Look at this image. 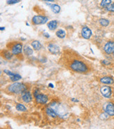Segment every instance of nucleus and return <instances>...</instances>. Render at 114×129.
<instances>
[{
  "instance_id": "nucleus-4",
  "label": "nucleus",
  "mask_w": 114,
  "mask_h": 129,
  "mask_svg": "<svg viewBox=\"0 0 114 129\" xmlns=\"http://www.w3.org/2000/svg\"><path fill=\"white\" fill-rule=\"evenodd\" d=\"M50 107H52L57 114V115H59V116H61V117H63V116H66L67 114L66 109L64 108L62 105L57 104V103H52L51 104Z\"/></svg>"
},
{
  "instance_id": "nucleus-7",
  "label": "nucleus",
  "mask_w": 114,
  "mask_h": 129,
  "mask_svg": "<svg viewBox=\"0 0 114 129\" xmlns=\"http://www.w3.org/2000/svg\"><path fill=\"white\" fill-rule=\"evenodd\" d=\"M104 50L108 54H114V42H108L104 45Z\"/></svg>"
},
{
  "instance_id": "nucleus-17",
  "label": "nucleus",
  "mask_w": 114,
  "mask_h": 129,
  "mask_svg": "<svg viewBox=\"0 0 114 129\" xmlns=\"http://www.w3.org/2000/svg\"><path fill=\"white\" fill-rule=\"evenodd\" d=\"M49 7L54 14H59L61 11V7L57 4H49Z\"/></svg>"
},
{
  "instance_id": "nucleus-8",
  "label": "nucleus",
  "mask_w": 114,
  "mask_h": 129,
  "mask_svg": "<svg viewBox=\"0 0 114 129\" xmlns=\"http://www.w3.org/2000/svg\"><path fill=\"white\" fill-rule=\"evenodd\" d=\"M101 93L102 94V95L105 97V98H110L112 93V90L111 88L109 86H102L100 89Z\"/></svg>"
},
{
  "instance_id": "nucleus-10",
  "label": "nucleus",
  "mask_w": 114,
  "mask_h": 129,
  "mask_svg": "<svg viewBox=\"0 0 114 129\" xmlns=\"http://www.w3.org/2000/svg\"><path fill=\"white\" fill-rule=\"evenodd\" d=\"M21 98H22V100L25 102V103H29L32 100V94H30V92L28 91H25L23 92L22 94H21Z\"/></svg>"
},
{
  "instance_id": "nucleus-14",
  "label": "nucleus",
  "mask_w": 114,
  "mask_h": 129,
  "mask_svg": "<svg viewBox=\"0 0 114 129\" xmlns=\"http://www.w3.org/2000/svg\"><path fill=\"white\" fill-rule=\"evenodd\" d=\"M13 54L11 52H10L9 50H3L2 52V56H3L4 58L5 59L7 60H11L12 58H13Z\"/></svg>"
},
{
  "instance_id": "nucleus-21",
  "label": "nucleus",
  "mask_w": 114,
  "mask_h": 129,
  "mask_svg": "<svg viewBox=\"0 0 114 129\" xmlns=\"http://www.w3.org/2000/svg\"><path fill=\"white\" fill-rule=\"evenodd\" d=\"M16 108L19 112H25V111H27V108L22 104H17L16 106Z\"/></svg>"
},
{
  "instance_id": "nucleus-32",
  "label": "nucleus",
  "mask_w": 114,
  "mask_h": 129,
  "mask_svg": "<svg viewBox=\"0 0 114 129\" xmlns=\"http://www.w3.org/2000/svg\"><path fill=\"white\" fill-rule=\"evenodd\" d=\"M43 1H46V2H54V0H43Z\"/></svg>"
},
{
  "instance_id": "nucleus-9",
  "label": "nucleus",
  "mask_w": 114,
  "mask_h": 129,
  "mask_svg": "<svg viewBox=\"0 0 114 129\" xmlns=\"http://www.w3.org/2000/svg\"><path fill=\"white\" fill-rule=\"evenodd\" d=\"M36 102L40 104H46L48 101V97L44 94H37L35 96Z\"/></svg>"
},
{
  "instance_id": "nucleus-25",
  "label": "nucleus",
  "mask_w": 114,
  "mask_h": 129,
  "mask_svg": "<svg viewBox=\"0 0 114 129\" xmlns=\"http://www.w3.org/2000/svg\"><path fill=\"white\" fill-rule=\"evenodd\" d=\"M106 9L108 11H111V12H114V3L111 4L109 6L106 7Z\"/></svg>"
},
{
  "instance_id": "nucleus-2",
  "label": "nucleus",
  "mask_w": 114,
  "mask_h": 129,
  "mask_svg": "<svg viewBox=\"0 0 114 129\" xmlns=\"http://www.w3.org/2000/svg\"><path fill=\"white\" fill-rule=\"evenodd\" d=\"M7 90L9 92L14 94H22L23 92L27 90L26 85L23 83H14L9 85Z\"/></svg>"
},
{
  "instance_id": "nucleus-23",
  "label": "nucleus",
  "mask_w": 114,
  "mask_h": 129,
  "mask_svg": "<svg viewBox=\"0 0 114 129\" xmlns=\"http://www.w3.org/2000/svg\"><path fill=\"white\" fill-rule=\"evenodd\" d=\"M21 75H19V74H14V76H12L10 77V80L12 81V82H16L18 80H19L20 79H21Z\"/></svg>"
},
{
  "instance_id": "nucleus-18",
  "label": "nucleus",
  "mask_w": 114,
  "mask_h": 129,
  "mask_svg": "<svg viewBox=\"0 0 114 129\" xmlns=\"http://www.w3.org/2000/svg\"><path fill=\"white\" fill-rule=\"evenodd\" d=\"M56 36H57L59 38L63 39L66 37V31H65L64 30H63V29H59V30H58L56 31Z\"/></svg>"
},
{
  "instance_id": "nucleus-15",
  "label": "nucleus",
  "mask_w": 114,
  "mask_h": 129,
  "mask_svg": "<svg viewBox=\"0 0 114 129\" xmlns=\"http://www.w3.org/2000/svg\"><path fill=\"white\" fill-rule=\"evenodd\" d=\"M47 27H48V28L50 30H54L58 27V22L56 20L49 21L48 23V24H47Z\"/></svg>"
},
{
  "instance_id": "nucleus-16",
  "label": "nucleus",
  "mask_w": 114,
  "mask_h": 129,
  "mask_svg": "<svg viewBox=\"0 0 114 129\" xmlns=\"http://www.w3.org/2000/svg\"><path fill=\"white\" fill-rule=\"evenodd\" d=\"M31 45L35 50H40L42 48L41 43L39 41H37V40H33L31 42Z\"/></svg>"
},
{
  "instance_id": "nucleus-5",
  "label": "nucleus",
  "mask_w": 114,
  "mask_h": 129,
  "mask_svg": "<svg viewBox=\"0 0 114 129\" xmlns=\"http://www.w3.org/2000/svg\"><path fill=\"white\" fill-rule=\"evenodd\" d=\"M32 23L35 25H42L46 23L48 21V18L45 16H35L32 18Z\"/></svg>"
},
{
  "instance_id": "nucleus-28",
  "label": "nucleus",
  "mask_w": 114,
  "mask_h": 129,
  "mask_svg": "<svg viewBox=\"0 0 114 129\" xmlns=\"http://www.w3.org/2000/svg\"><path fill=\"white\" fill-rule=\"evenodd\" d=\"M71 100L73 102H78V100H76V99H75V98H72L71 99Z\"/></svg>"
},
{
  "instance_id": "nucleus-30",
  "label": "nucleus",
  "mask_w": 114,
  "mask_h": 129,
  "mask_svg": "<svg viewBox=\"0 0 114 129\" xmlns=\"http://www.w3.org/2000/svg\"><path fill=\"white\" fill-rule=\"evenodd\" d=\"M49 87H52V88H53V87H54V85H52V83L49 84Z\"/></svg>"
},
{
  "instance_id": "nucleus-26",
  "label": "nucleus",
  "mask_w": 114,
  "mask_h": 129,
  "mask_svg": "<svg viewBox=\"0 0 114 129\" xmlns=\"http://www.w3.org/2000/svg\"><path fill=\"white\" fill-rule=\"evenodd\" d=\"M21 0H9L7 1V4H17L20 2Z\"/></svg>"
},
{
  "instance_id": "nucleus-29",
  "label": "nucleus",
  "mask_w": 114,
  "mask_h": 129,
  "mask_svg": "<svg viewBox=\"0 0 114 129\" xmlns=\"http://www.w3.org/2000/svg\"><path fill=\"white\" fill-rule=\"evenodd\" d=\"M102 63H104V64H107V63H109V62H108L107 61L104 60V61H102Z\"/></svg>"
},
{
  "instance_id": "nucleus-6",
  "label": "nucleus",
  "mask_w": 114,
  "mask_h": 129,
  "mask_svg": "<svg viewBox=\"0 0 114 129\" xmlns=\"http://www.w3.org/2000/svg\"><path fill=\"white\" fill-rule=\"evenodd\" d=\"M47 48H48L49 52L52 54H59L60 53V51H61L60 47L59 46L57 45L56 44H54V43L49 44Z\"/></svg>"
},
{
  "instance_id": "nucleus-11",
  "label": "nucleus",
  "mask_w": 114,
  "mask_h": 129,
  "mask_svg": "<svg viewBox=\"0 0 114 129\" xmlns=\"http://www.w3.org/2000/svg\"><path fill=\"white\" fill-rule=\"evenodd\" d=\"M81 33H82L83 38L85 39H90V37L92 36V30L87 26L83 27V29H82V31H81Z\"/></svg>"
},
{
  "instance_id": "nucleus-24",
  "label": "nucleus",
  "mask_w": 114,
  "mask_h": 129,
  "mask_svg": "<svg viewBox=\"0 0 114 129\" xmlns=\"http://www.w3.org/2000/svg\"><path fill=\"white\" fill-rule=\"evenodd\" d=\"M99 23L101 25L104 26V27H106L109 24V21L106 19V18H101L99 20Z\"/></svg>"
},
{
  "instance_id": "nucleus-13",
  "label": "nucleus",
  "mask_w": 114,
  "mask_h": 129,
  "mask_svg": "<svg viewBox=\"0 0 114 129\" xmlns=\"http://www.w3.org/2000/svg\"><path fill=\"white\" fill-rule=\"evenodd\" d=\"M100 82L101 83L106 84V85H111L114 83V80L111 77L105 76L101 78Z\"/></svg>"
},
{
  "instance_id": "nucleus-1",
  "label": "nucleus",
  "mask_w": 114,
  "mask_h": 129,
  "mask_svg": "<svg viewBox=\"0 0 114 129\" xmlns=\"http://www.w3.org/2000/svg\"><path fill=\"white\" fill-rule=\"evenodd\" d=\"M70 70L78 73H86L88 71V67L86 63L82 60L78 59H73L68 63Z\"/></svg>"
},
{
  "instance_id": "nucleus-27",
  "label": "nucleus",
  "mask_w": 114,
  "mask_h": 129,
  "mask_svg": "<svg viewBox=\"0 0 114 129\" xmlns=\"http://www.w3.org/2000/svg\"><path fill=\"white\" fill-rule=\"evenodd\" d=\"M44 35L45 36V38H49V35L48 33H44Z\"/></svg>"
},
{
  "instance_id": "nucleus-31",
  "label": "nucleus",
  "mask_w": 114,
  "mask_h": 129,
  "mask_svg": "<svg viewBox=\"0 0 114 129\" xmlns=\"http://www.w3.org/2000/svg\"><path fill=\"white\" fill-rule=\"evenodd\" d=\"M0 30L2 31V30H5V28H3V27H1V28H0Z\"/></svg>"
},
{
  "instance_id": "nucleus-19",
  "label": "nucleus",
  "mask_w": 114,
  "mask_h": 129,
  "mask_svg": "<svg viewBox=\"0 0 114 129\" xmlns=\"http://www.w3.org/2000/svg\"><path fill=\"white\" fill-rule=\"evenodd\" d=\"M46 112H47V114H48L49 116H52L53 118H56L57 116V114L56 113V112L52 108V107H49L46 109Z\"/></svg>"
},
{
  "instance_id": "nucleus-12",
  "label": "nucleus",
  "mask_w": 114,
  "mask_h": 129,
  "mask_svg": "<svg viewBox=\"0 0 114 129\" xmlns=\"http://www.w3.org/2000/svg\"><path fill=\"white\" fill-rule=\"evenodd\" d=\"M104 111L106 113H107L108 114L111 116H114V105L113 103H108L107 105L105 107V109Z\"/></svg>"
},
{
  "instance_id": "nucleus-3",
  "label": "nucleus",
  "mask_w": 114,
  "mask_h": 129,
  "mask_svg": "<svg viewBox=\"0 0 114 129\" xmlns=\"http://www.w3.org/2000/svg\"><path fill=\"white\" fill-rule=\"evenodd\" d=\"M9 49L11 50V52H12V54L14 55H19L22 53V50H23V45L22 43L20 42H11L9 44Z\"/></svg>"
},
{
  "instance_id": "nucleus-20",
  "label": "nucleus",
  "mask_w": 114,
  "mask_h": 129,
  "mask_svg": "<svg viewBox=\"0 0 114 129\" xmlns=\"http://www.w3.org/2000/svg\"><path fill=\"white\" fill-rule=\"evenodd\" d=\"M23 52H24V54L26 56H30L33 53V50L29 46H25L24 48H23Z\"/></svg>"
},
{
  "instance_id": "nucleus-22",
  "label": "nucleus",
  "mask_w": 114,
  "mask_h": 129,
  "mask_svg": "<svg viewBox=\"0 0 114 129\" xmlns=\"http://www.w3.org/2000/svg\"><path fill=\"white\" fill-rule=\"evenodd\" d=\"M111 4V0H101V7L106 8Z\"/></svg>"
}]
</instances>
